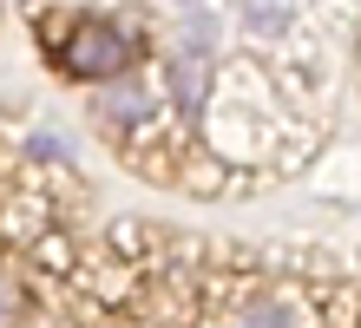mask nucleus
Masks as SVG:
<instances>
[{
	"instance_id": "5",
	"label": "nucleus",
	"mask_w": 361,
	"mask_h": 328,
	"mask_svg": "<svg viewBox=\"0 0 361 328\" xmlns=\"http://www.w3.org/2000/svg\"><path fill=\"white\" fill-rule=\"evenodd\" d=\"M0 328H20V296L0 282Z\"/></svg>"
},
{
	"instance_id": "3",
	"label": "nucleus",
	"mask_w": 361,
	"mask_h": 328,
	"mask_svg": "<svg viewBox=\"0 0 361 328\" xmlns=\"http://www.w3.org/2000/svg\"><path fill=\"white\" fill-rule=\"evenodd\" d=\"M210 79H217V66H210V47H178L171 53V73H164V92H171L178 119L197 125L204 105H210Z\"/></svg>"
},
{
	"instance_id": "2",
	"label": "nucleus",
	"mask_w": 361,
	"mask_h": 328,
	"mask_svg": "<svg viewBox=\"0 0 361 328\" xmlns=\"http://www.w3.org/2000/svg\"><path fill=\"white\" fill-rule=\"evenodd\" d=\"M92 119L112 131V138H138L145 125L158 119V85L152 79H112V85H99L92 92Z\"/></svg>"
},
{
	"instance_id": "1",
	"label": "nucleus",
	"mask_w": 361,
	"mask_h": 328,
	"mask_svg": "<svg viewBox=\"0 0 361 328\" xmlns=\"http://www.w3.org/2000/svg\"><path fill=\"white\" fill-rule=\"evenodd\" d=\"M145 59H152V40L145 27L118 13H59L47 20V66L73 85H112V79H138Z\"/></svg>"
},
{
	"instance_id": "4",
	"label": "nucleus",
	"mask_w": 361,
	"mask_h": 328,
	"mask_svg": "<svg viewBox=\"0 0 361 328\" xmlns=\"http://www.w3.org/2000/svg\"><path fill=\"white\" fill-rule=\"evenodd\" d=\"M230 328H302V309L283 296H250L237 315H230Z\"/></svg>"
}]
</instances>
